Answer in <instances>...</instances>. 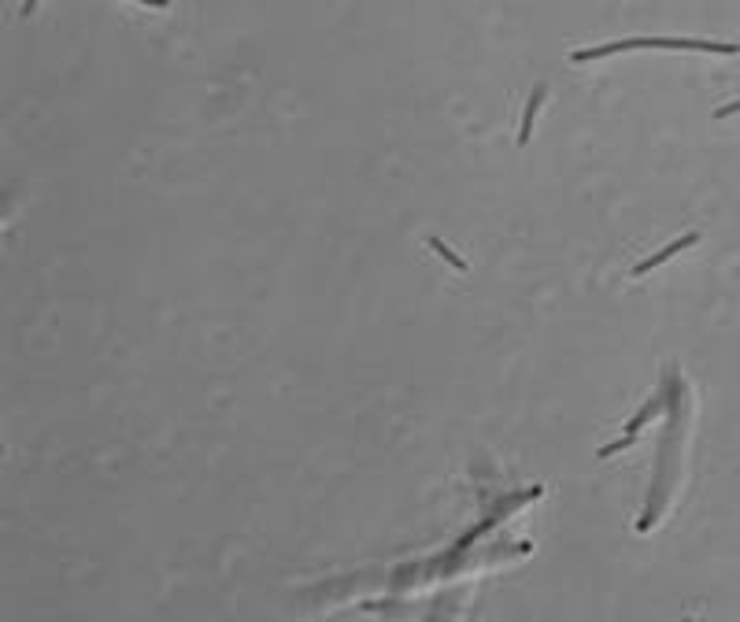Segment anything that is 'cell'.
I'll return each instance as SVG.
<instances>
[{"label": "cell", "mask_w": 740, "mask_h": 622, "mask_svg": "<svg viewBox=\"0 0 740 622\" xmlns=\"http://www.w3.org/2000/svg\"><path fill=\"white\" fill-rule=\"evenodd\" d=\"M626 48H648V38H630V41H611V45L581 48V52H570V63H588V60H603V56L626 52Z\"/></svg>", "instance_id": "1"}, {"label": "cell", "mask_w": 740, "mask_h": 622, "mask_svg": "<svg viewBox=\"0 0 740 622\" xmlns=\"http://www.w3.org/2000/svg\"><path fill=\"white\" fill-rule=\"evenodd\" d=\"M696 241H700V234H685V237H678V241H673V244H666V249H663V252H655V256H648V259H640V264L633 267V274H648L651 267H659V264H666V259H670V256H678L681 249H688V244H696Z\"/></svg>", "instance_id": "2"}, {"label": "cell", "mask_w": 740, "mask_h": 622, "mask_svg": "<svg viewBox=\"0 0 740 622\" xmlns=\"http://www.w3.org/2000/svg\"><path fill=\"white\" fill-rule=\"evenodd\" d=\"M545 86H533V93H530V101H525V111H522V130H518V145H525L530 141V134H533V119H537V111H540V101H545Z\"/></svg>", "instance_id": "3"}, {"label": "cell", "mask_w": 740, "mask_h": 622, "mask_svg": "<svg viewBox=\"0 0 740 622\" xmlns=\"http://www.w3.org/2000/svg\"><path fill=\"white\" fill-rule=\"evenodd\" d=\"M430 249H433V252H440V256L448 259V264H452L455 271H467V259H459V256H455V252H452V249H448V244H444L440 237H430Z\"/></svg>", "instance_id": "4"}, {"label": "cell", "mask_w": 740, "mask_h": 622, "mask_svg": "<svg viewBox=\"0 0 740 622\" xmlns=\"http://www.w3.org/2000/svg\"><path fill=\"white\" fill-rule=\"evenodd\" d=\"M655 412H659V400H651V404H648V407H644V412H640L637 419H630V422H626V437H633V434H637L640 426H644V422H648Z\"/></svg>", "instance_id": "5"}, {"label": "cell", "mask_w": 740, "mask_h": 622, "mask_svg": "<svg viewBox=\"0 0 740 622\" xmlns=\"http://www.w3.org/2000/svg\"><path fill=\"white\" fill-rule=\"evenodd\" d=\"M630 441H633V437H622V441H615V445H603L600 456H615V452H622V448H630Z\"/></svg>", "instance_id": "6"}, {"label": "cell", "mask_w": 740, "mask_h": 622, "mask_svg": "<svg viewBox=\"0 0 740 622\" xmlns=\"http://www.w3.org/2000/svg\"><path fill=\"white\" fill-rule=\"evenodd\" d=\"M740 111V101H733V104H726V108H718L715 111V119H726V115H736Z\"/></svg>", "instance_id": "7"}, {"label": "cell", "mask_w": 740, "mask_h": 622, "mask_svg": "<svg viewBox=\"0 0 740 622\" xmlns=\"http://www.w3.org/2000/svg\"><path fill=\"white\" fill-rule=\"evenodd\" d=\"M685 622H693V618H685Z\"/></svg>", "instance_id": "8"}]
</instances>
